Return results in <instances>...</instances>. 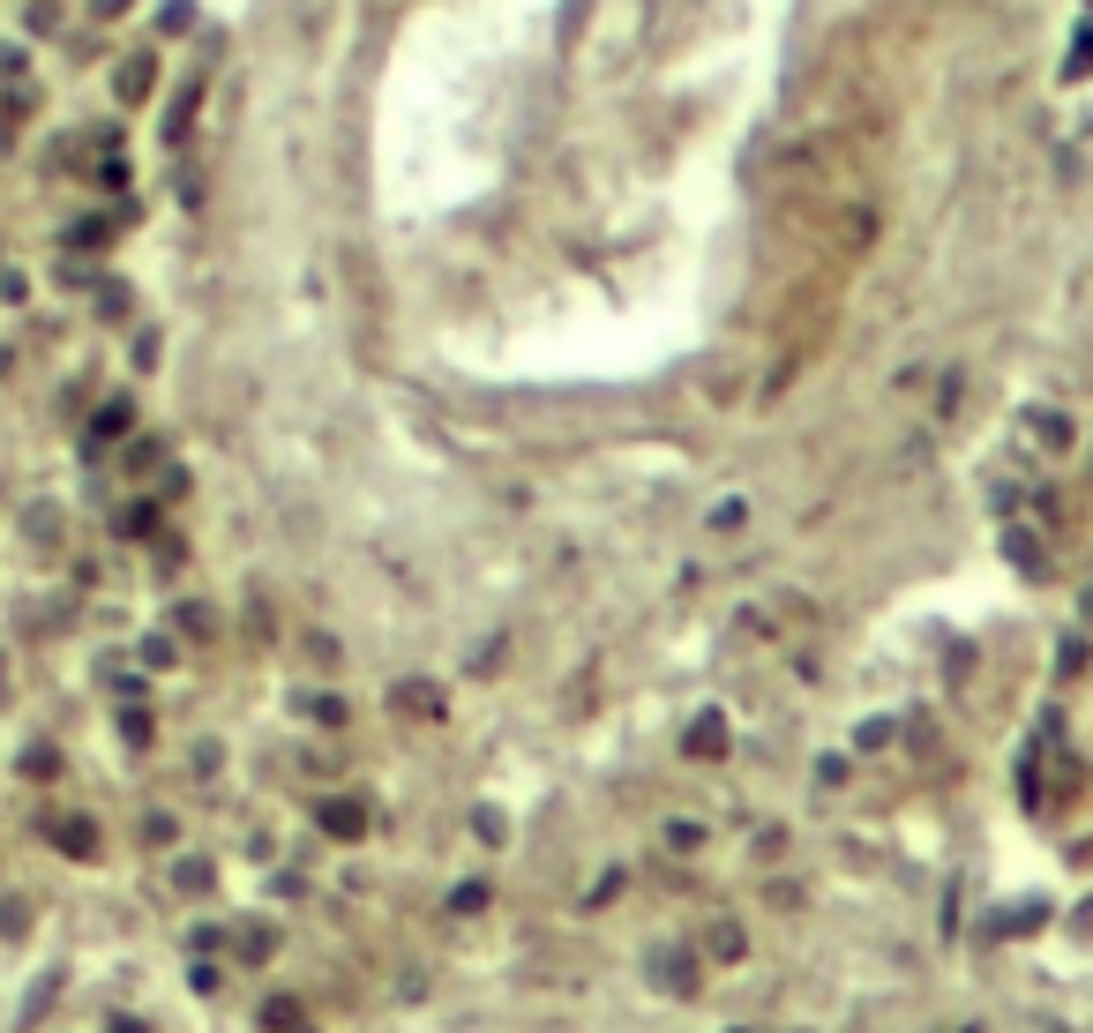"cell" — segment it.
Returning a JSON list of instances; mask_svg holds the SVG:
<instances>
[{"instance_id":"obj_1","label":"cell","mask_w":1093,"mask_h":1033,"mask_svg":"<svg viewBox=\"0 0 1093 1033\" xmlns=\"http://www.w3.org/2000/svg\"><path fill=\"white\" fill-rule=\"evenodd\" d=\"M1093 68V30H1079V46H1071V75H1086Z\"/></svg>"}]
</instances>
